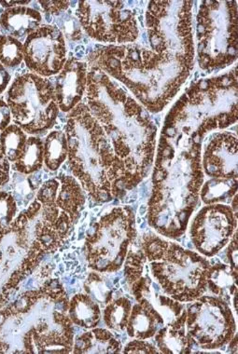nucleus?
<instances>
[{
    "label": "nucleus",
    "instance_id": "f257e3e1",
    "mask_svg": "<svg viewBox=\"0 0 238 354\" xmlns=\"http://www.w3.org/2000/svg\"><path fill=\"white\" fill-rule=\"evenodd\" d=\"M13 122L26 133H42L55 124L57 102L52 83L33 74L16 77L6 93Z\"/></svg>",
    "mask_w": 238,
    "mask_h": 354
},
{
    "label": "nucleus",
    "instance_id": "f03ea898",
    "mask_svg": "<svg viewBox=\"0 0 238 354\" xmlns=\"http://www.w3.org/2000/svg\"><path fill=\"white\" fill-rule=\"evenodd\" d=\"M66 45L60 29L48 26L37 28L24 43V60L32 71L52 76L66 61Z\"/></svg>",
    "mask_w": 238,
    "mask_h": 354
},
{
    "label": "nucleus",
    "instance_id": "7ed1b4c3",
    "mask_svg": "<svg viewBox=\"0 0 238 354\" xmlns=\"http://www.w3.org/2000/svg\"><path fill=\"white\" fill-rule=\"evenodd\" d=\"M55 98L64 112L73 109L84 95L86 84V64L71 59L56 77Z\"/></svg>",
    "mask_w": 238,
    "mask_h": 354
},
{
    "label": "nucleus",
    "instance_id": "20e7f679",
    "mask_svg": "<svg viewBox=\"0 0 238 354\" xmlns=\"http://www.w3.org/2000/svg\"><path fill=\"white\" fill-rule=\"evenodd\" d=\"M41 21L39 12L31 8H9L0 15V30L21 41L39 28Z\"/></svg>",
    "mask_w": 238,
    "mask_h": 354
},
{
    "label": "nucleus",
    "instance_id": "39448f33",
    "mask_svg": "<svg viewBox=\"0 0 238 354\" xmlns=\"http://www.w3.org/2000/svg\"><path fill=\"white\" fill-rule=\"evenodd\" d=\"M28 138L25 131L16 124H10L0 133V147L8 162H15L25 151Z\"/></svg>",
    "mask_w": 238,
    "mask_h": 354
},
{
    "label": "nucleus",
    "instance_id": "423d86ee",
    "mask_svg": "<svg viewBox=\"0 0 238 354\" xmlns=\"http://www.w3.org/2000/svg\"><path fill=\"white\" fill-rule=\"evenodd\" d=\"M68 140L61 131H53L45 142V162L51 170H56L68 154Z\"/></svg>",
    "mask_w": 238,
    "mask_h": 354
},
{
    "label": "nucleus",
    "instance_id": "0eeeda50",
    "mask_svg": "<svg viewBox=\"0 0 238 354\" xmlns=\"http://www.w3.org/2000/svg\"><path fill=\"white\" fill-rule=\"evenodd\" d=\"M42 155H44V149H42V141L37 138H29L26 142L25 151L20 159L15 162L13 168L23 174H29L39 170L42 166Z\"/></svg>",
    "mask_w": 238,
    "mask_h": 354
},
{
    "label": "nucleus",
    "instance_id": "6e6552de",
    "mask_svg": "<svg viewBox=\"0 0 238 354\" xmlns=\"http://www.w3.org/2000/svg\"><path fill=\"white\" fill-rule=\"evenodd\" d=\"M24 61V44L15 37L0 35V64L6 68H16Z\"/></svg>",
    "mask_w": 238,
    "mask_h": 354
},
{
    "label": "nucleus",
    "instance_id": "1a4fd4ad",
    "mask_svg": "<svg viewBox=\"0 0 238 354\" xmlns=\"http://www.w3.org/2000/svg\"><path fill=\"white\" fill-rule=\"evenodd\" d=\"M17 205L9 193L0 192V229L8 226L15 217Z\"/></svg>",
    "mask_w": 238,
    "mask_h": 354
},
{
    "label": "nucleus",
    "instance_id": "9d476101",
    "mask_svg": "<svg viewBox=\"0 0 238 354\" xmlns=\"http://www.w3.org/2000/svg\"><path fill=\"white\" fill-rule=\"evenodd\" d=\"M12 120V115L9 104L3 99L0 98V133L9 127Z\"/></svg>",
    "mask_w": 238,
    "mask_h": 354
},
{
    "label": "nucleus",
    "instance_id": "9b49d317",
    "mask_svg": "<svg viewBox=\"0 0 238 354\" xmlns=\"http://www.w3.org/2000/svg\"><path fill=\"white\" fill-rule=\"evenodd\" d=\"M10 179V165L0 147V187L8 183Z\"/></svg>",
    "mask_w": 238,
    "mask_h": 354
},
{
    "label": "nucleus",
    "instance_id": "f8f14e48",
    "mask_svg": "<svg viewBox=\"0 0 238 354\" xmlns=\"http://www.w3.org/2000/svg\"><path fill=\"white\" fill-rule=\"evenodd\" d=\"M10 80H12V75L3 64H0V95L8 90Z\"/></svg>",
    "mask_w": 238,
    "mask_h": 354
},
{
    "label": "nucleus",
    "instance_id": "ddd939ff",
    "mask_svg": "<svg viewBox=\"0 0 238 354\" xmlns=\"http://www.w3.org/2000/svg\"><path fill=\"white\" fill-rule=\"evenodd\" d=\"M39 4L44 5L42 7L47 10H50L52 13H56V15H58L57 12H59L61 15V13L63 12L64 9H66L69 3L68 2L41 1L39 2Z\"/></svg>",
    "mask_w": 238,
    "mask_h": 354
},
{
    "label": "nucleus",
    "instance_id": "4468645a",
    "mask_svg": "<svg viewBox=\"0 0 238 354\" xmlns=\"http://www.w3.org/2000/svg\"><path fill=\"white\" fill-rule=\"evenodd\" d=\"M29 1L25 2H18V1H0V5H2V7L6 8V9H9V8L17 7V5H24L28 4Z\"/></svg>",
    "mask_w": 238,
    "mask_h": 354
},
{
    "label": "nucleus",
    "instance_id": "2eb2a0df",
    "mask_svg": "<svg viewBox=\"0 0 238 354\" xmlns=\"http://www.w3.org/2000/svg\"><path fill=\"white\" fill-rule=\"evenodd\" d=\"M109 66L111 68L116 69L120 66V61L116 58H111L109 60Z\"/></svg>",
    "mask_w": 238,
    "mask_h": 354
},
{
    "label": "nucleus",
    "instance_id": "dca6fc26",
    "mask_svg": "<svg viewBox=\"0 0 238 354\" xmlns=\"http://www.w3.org/2000/svg\"><path fill=\"white\" fill-rule=\"evenodd\" d=\"M130 12H128V10H125V12H121V15H120V18L122 19V20H127L128 17H129Z\"/></svg>",
    "mask_w": 238,
    "mask_h": 354
},
{
    "label": "nucleus",
    "instance_id": "f3484780",
    "mask_svg": "<svg viewBox=\"0 0 238 354\" xmlns=\"http://www.w3.org/2000/svg\"><path fill=\"white\" fill-rule=\"evenodd\" d=\"M167 136H175V129L168 128L167 130Z\"/></svg>",
    "mask_w": 238,
    "mask_h": 354
},
{
    "label": "nucleus",
    "instance_id": "a211bd4d",
    "mask_svg": "<svg viewBox=\"0 0 238 354\" xmlns=\"http://www.w3.org/2000/svg\"><path fill=\"white\" fill-rule=\"evenodd\" d=\"M152 45L155 46V45H158V42H159V39H158V37L154 36L151 39Z\"/></svg>",
    "mask_w": 238,
    "mask_h": 354
},
{
    "label": "nucleus",
    "instance_id": "6ab92c4d",
    "mask_svg": "<svg viewBox=\"0 0 238 354\" xmlns=\"http://www.w3.org/2000/svg\"><path fill=\"white\" fill-rule=\"evenodd\" d=\"M131 57L134 59V60H138V58H140V55H138V53L136 52H132L131 53Z\"/></svg>",
    "mask_w": 238,
    "mask_h": 354
},
{
    "label": "nucleus",
    "instance_id": "aec40b11",
    "mask_svg": "<svg viewBox=\"0 0 238 354\" xmlns=\"http://www.w3.org/2000/svg\"><path fill=\"white\" fill-rule=\"evenodd\" d=\"M208 87V83L205 82V80H203L201 83H200V88H207Z\"/></svg>",
    "mask_w": 238,
    "mask_h": 354
},
{
    "label": "nucleus",
    "instance_id": "412c9836",
    "mask_svg": "<svg viewBox=\"0 0 238 354\" xmlns=\"http://www.w3.org/2000/svg\"><path fill=\"white\" fill-rule=\"evenodd\" d=\"M228 53L229 55H235V49L234 47H229L228 48Z\"/></svg>",
    "mask_w": 238,
    "mask_h": 354
},
{
    "label": "nucleus",
    "instance_id": "4be33fe9",
    "mask_svg": "<svg viewBox=\"0 0 238 354\" xmlns=\"http://www.w3.org/2000/svg\"><path fill=\"white\" fill-rule=\"evenodd\" d=\"M149 9H151L152 12H158V6L156 5H152Z\"/></svg>",
    "mask_w": 238,
    "mask_h": 354
},
{
    "label": "nucleus",
    "instance_id": "5701e85b",
    "mask_svg": "<svg viewBox=\"0 0 238 354\" xmlns=\"http://www.w3.org/2000/svg\"><path fill=\"white\" fill-rule=\"evenodd\" d=\"M231 82H232V80L227 79V77H226V79H223V84L224 86H228L230 84V83H231Z\"/></svg>",
    "mask_w": 238,
    "mask_h": 354
},
{
    "label": "nucleus",
    "instance_id": "b1692460",
    "mask_svg": "<svg viewBox=\"0 0 238 354\" xmlns=\"http://www.w3.org/2000/svg\"><path fill=\"white\" fill-rule=\"evenodd\" d=\"M197 30H198V32H199V33L202 34L203 32L205 31V28L202 25H199V26H198Z\"/></svg>",
    "mask_w": 238,
    "mask_h": 354
},
{
    "label": "nucleus",
    "instance_id": "393cba45",
    "mask_svg": "<svg viewBox=\"0 0 238 354\" xmlns=\"http://www.w3.org/2000/svg\"><path fill=\"white\" fill-rule=\"evenodd\" d=\"M204 49H205L204 43H200L199 46H198V50H199V52L201 53L202 50Z\"/></svg>",
    "mask_w": 238,
    "mask_h": 354
},
{
    "label": "nucleus",
    "instance_id": "a878e982",
    "mask_svg": "<svg viewBox=\"0 0 238 354\" xmlns=\"http://www.w3.org/2000/svg\"><path fill=\"white\" fill-rule=\"evenodd\" d=\"M141 117H144V119H147V118H148V114L146 113L145 111H141Z\"/></svg>",
    "mask_w": 238,
    "mask_h": 354
},
{
    "label": "nucleus",
    "instance_id": "bb28decb",
    "mask_svg": "<svg viewBox=\"0 0 238 354\" xmlns=\"http://www.w3.org/2000/svg\"><path fill=\"white\" fill-rule=\"evenodd\" d=\"M143 37L144 41L147 42V40H148V37H147V34L146 33L143 34Z\"/></svg>",
    "mask_w": 238,
    "mask_h": 354
},
{
    "label": "nucleus",
    "instance_id": "cd10ccee",
    "mask_svg": "<svg viewBox=\"0 0 238 354\" xmlns=\"http://www.w3.org/2000/svg\"><path fill=\"white\" fill-rule=\"evenodd\" d=\"M138 20H140V21H143V16H140V17H138Z\"/></svg>",
    "mask_w": 238,
    "mask_h": 354
},
{
    "label": "nucleus",
    "instance_id": "c85d7f7f",
    "mask_svg": "<svg viewBox=\"0 0 238 354\" xmlns=\"http://www.w3.org/2000/svg\"><path fill=\"white\" fill-rule=\"evenodd\" d=\"M198 76H199V74H198V73L195 74V77H196V79H197Z\"/></svg>",
    "mask_w": 238,
    "mask_h": 354
}]
</instances>
